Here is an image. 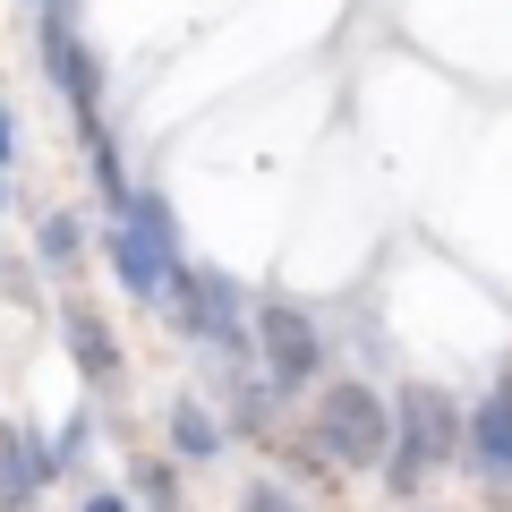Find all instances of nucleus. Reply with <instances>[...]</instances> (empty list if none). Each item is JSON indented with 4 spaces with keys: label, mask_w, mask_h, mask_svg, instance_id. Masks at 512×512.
Wrapping results in <instances>:
<instances>
[{
    "label": "nucleus",
    "mask_w": 512,
    "mask_h": 512,
    "mask_svg": "<svg viewBox=\"0 0 512 512\" xmlns=\"http://www.w3.org/2000/svg\"><path fill=\"white\" fill-rule=\"evenodd\" d=\"M316 444L350 470H376L393 453V410L367 393V384H325V402H316Z\"/></svg>",
    "instance_id": "nucleus-1"
},
{
    "label": "nucleus",
    "mask_w": 512,
    "mask_h": 512,
    "mask_svg": "<svg viewBox=\"0 0 512 512\" xmlns=\"http://www.w3.org/2000/svg\"><path fill=\"white\" fill-rule=\"evenodd\" d=\"M453 402H444V393H436V384H410V393H402V410H393V487H419V470H436V461L444 453H453Z\"/></svg>",
    "instance_id": "nucleus-2"
},
{
    "label": "nucleus",
    "mask_w": 512,
    "mask_h": 512,
    "mask_svg": "<svg viewBox=\"0 0 512 512\" xmlns=\"http://www.w3.org/2000/svg\"><path fill=\"white\" fill-rule=\"evenodd\" d=\"M256 350H265V384L274 393H299V384H316V367H325V342H316L308 308H256Z\"/></svg>",
    "instance_id": "nucleus-3"
},
{
    "label": "nucleus",
    "mask_w": 512,
    "mask_h": 512,
    "mask_svg": "<svg viewBox=\"0 0 512 512\" xmlns=\"http://www.w3.org/2000/svg\"><path fill=\"white\" fill-rule=\"evenodd\" d=\"M163 299L180 308V325L197 333V342H222V350H239V342H248V316H239V291H231L222 274H197V265H180Z\"/></svg>",
    "instance_id": "nucleus-4"
},
{
    "label": "nucleus",
    "mask_w": 512,
    "mask_h": 512,
    "mask_svg": "<svg viewBox=\"0 0 512 512\" xmlns=\"http://www.w3.org/2000/svg\"><path fill=\"white\" fill-rule=\"evenodd\" d=\"M43 60H52V77H60V94H69V111L94 128V94H103V77H94L86 43L69 35V9H60V0H43Z\"/></svg>",
    "instance_id": "nucleus-5"
},
{
    "label": "nucleus",
    "mask_w": 512,
    "mask_h": 512,
    "mask_svg": "<svg viewBox=\"0 0 512 512\" xmlns=\"http://www.w3.org/2000/svg\"><path fill=\"white\" fill-rule=\"evenodd\" d=\"M43 478H52V453H43L26 427H0V504L26 512V504L43 495Z\"/></svg>",
    "instance_id": "nucleus-6"
},
{
    "label": "nucleus",
    "mask_w": 512,
    "mask_h": 512,
    "mask_svg": "<svg viewBox=\"0 0 512 512\" xmlns=\"http://www.w3.org/2000/svg\"><path fill=\"white\" fill-rule=\"evenodd\" d=\"M470 453L487 478H512V384H495L487 402L470 410Z\"/></svg>",
    "instance_id": "nucleus-7"
},
{
    "label": "nucleus",
    "mask_w": 512,
    "mask_h": 512,
    "mask_svg": "<svg viewBox=\"0 0 512 512\" xmlns=\"http://www.w3.org/2000/svg\"><path fill=\"white\" fill-rule=\"evenodd\" d=\"M111 265H120V282H128L137 299H163V291H171V274H180L188 256H180V265H163V256H154L146 239L128 231V222H111Z\"/></svg>",
    "instance_id": "nucleus-8"
},
{
    "label": "nucleus",
    "mask_w": 512,
    "mask_h": 512,
    "mask_svg": "<svg viewBox=\"0 0 512 512\" xmlns=\"http://www.w3.org/2000/svg\"><path fill=\"white\" fill-rule=\"evenodd\" d=\"M60 333H69L77 376H86V384H111V376H120V350H111V333H103V316H94V308H69V316H60Z\"/></svg>",
    "instance_id": "nucleus-9"
},
{
    "label": "nucleus",
    "mask_w": 512,
    "mask_h": 512,
    "mask_svg": "<svg viewBox=\"0 0 512 512\" xmlns=\"http://www.w3.org/2000/svg\"><path fill=\"white\" fill-rule=\"evenodd\" d=\"M171 444H180L188 461H214V453H222V427H214V410H205V402H180V410H171Z\"/></svg>",
    "instance_id": "nucleus-10"
},
{
    "label": "nucleus",
    "mask_w": 512,
    "mask_h": 512,
    "mask_svg": "<svg viewBox=\"0 0 512 512\" xmlns=\"http://www.w3.org/2000/svg\"><path fill=\"white\" fill-rule=\"evenodd\" d=\"M43 265H77V214H52V222H43Z\"/></svg>",
    "instance_id": "nucleus-11"
},
{
    "label": "nucleus",
    "mask_w": 512,
    "mask_h": 512,
    "mask_svg": "<svg viewBox=\"0 0 512 512\" xmlns=\"http://www.w3.org/2000/svg\"><path fill=\"white\" fill-rule=\"evenodd\" d=\"M239 512H299V504L282 487H248V495H239Z\"/></svg>",
    "instance_id": "nucleus-12"
},
{
    "label": "nucleus",
    "mask_w": 512,
    "mask_h": 512,
    "mask_svg": "<svg viewBox=\"0 0 512 512\" xmlns=\"http://www.w3.org/2000/svg\"><path fill=\"white\" fill-rule=\"evenodd\" d=\"M18 163V120H9V103H0V171Z\"/></svg>",
    "instance_id": "nucleus-13"
},
{
    "label": "nucleus",
    "mask_w": 512,
    "mask_h": 512,
    "mask_svg": "<svg viewBox=\"0 0 512 512\" xmlns=\"http://www.w3.org/2000/svg\"><path fill=\"white\" fill-rule=\"evenodd\" d=\"M86 512H128V504H120V495H94V504H86Z\"/></svg>",
    "instance_id": "nucleus-14"
},
{
    "label": "nucleus",
    "mask_w": 512,
    "mask_h": 512,
    "mask_svg": "<svg viewBox=\"0 0 512 512\" xmlns=\"http://www.w3.org/2000/svg\"><path fill=\"white\" fill-rule=\"evenodd\" d=\"M35 9H43V0H35Z\"/></svg>",
    "instance_id": "nucleus-15"
}]
</instances>
